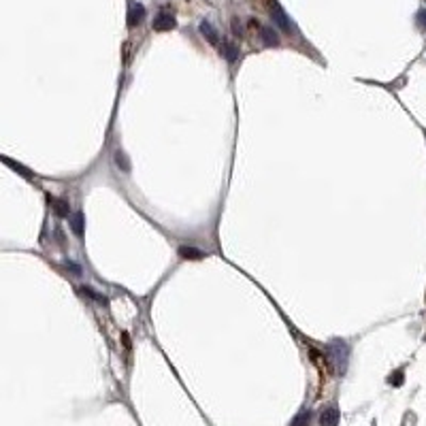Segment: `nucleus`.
<instances>
[{"mask_svg":"<svg viewBox=\"0 0 426 426\" xmlns=\"http://www.w3.org/2000/svg\"><path fill=\"white\" fill-rule=\"evenodd\" d=\"M324 358L328 366L332 371H337L339 375L345 373V366H347V358H349V347L347 343L341 341V339H335L326 345V352H324Z\"/></svg>","mask_w":426,"mask_h":426,"instance_id":"nucleus-1","label":"nucleus"},{"mask_svg":"<svg viewBox=\"0 0 426 426\" xmlns=\"http://www.w3.org/2000/svg\"><path fill=\"white\" fill-rule=\"evenodd\" d=\"M271 17L275 19V24H277L279 28H282V30L285 32V34H294V32H296L294 21L290 19L288 15H285V11H284L282 7H279V4L275 2V0L271 2Z\"/></svg>","mask_w":426,"mask_h":426,"instance_id":"nucleus-2","label":"nucleus"},{"mask_svg":"<svg viewBox=\"0 0 426 426\" xmlns=\"http://www.w3.org/2000/svg\"><path fill=\"white\" fill-rule=\"evenodd\" d=\"M177 26V19L175 15L169 13V11H160L154 19V30L156 32H164V30H173Z\"/></svg>","mask_w":426,"mask_h":426,"instance_id":"nucleus-3","label":"nucleus"},{"mask_svg":"<svg viewBox=\"0 0 426 426\" xmlns=\"http://www.w3.org/2000/svg\"><path fill=\"white\" fill-rule=\"evenodd\" d=\"M143 19H145V7L143 4H139V2L128 4V26H130V28H137Z\"/></svg>","mask_w":426,"mask_h":426,"instance_id":"nucleus-4","label":"nucleus"},{"mask_svg":"<svg viewBox=\"0 0 426 426\" xmlns=\"http://www.w3.org/2000/svg\"><path fill=\"white\" fill-rule=\"evenodd\" d=\"M260 36H262V43L268 47H279V43H282L277 30L271 28V26H260Z\"/></svg>","mask_w":426,"mask_h":426,"instance_id":"nucleus-5","label":"nucleus"},{"mask_svg":"<svg viewBox=\"0 0 426 426\" xmlns=\"http://www.w3.org/2000/svg\"><path fill=\"white\" fill-rule=\"evenodd\" d=\"M339 424V409L337 407H326L320 413V426H337Z\"/></svg>","mask_w":426,"mask_h":426,"instance_id":"nucleus-6","label":"nucleus"},{"mask_svg":"<svg viewBox=\"0 0 426 426\" xmlns=\"http://www.w3.org/2000/svg\"><path fill=\"white\" fill-rule=\"evenodd\" d=\"M68 218H71L73 235H75V237H83V235H85V215H83L81 211H77V213H71Z\"/></svg>","mask_w":426,"mask_h":426,"instance_id":"nucleus-7","label":"nucleus"},{"mask_svg":"<svg viewBox=\"0 0 426 426\" xmlns=\"http://www.w3.org/2000/svg\"><path fill=\"white\" fill-rule=\"evenodd\" d=\"M177 254H179V258H183V260H201V258H205V252H201L198 247H192V245H179Z\"/></svg>","mask_w":426,"mask_h":426,"instance_id":"nucleus-8","label":"nucleus"},{"mask_svg":"<svg viewBox=\"0 0 426 426\" xmlns=\"http://www.w3.org/2000/svg\"><path fill=\"white\" fill-rule=\"evenodd\" d=\"M220 49H222V56L226 58L228 62H235L239 58V45L235 41H224L220 43Z\"/></svg>","mask_w":426,"mask_h":426,"instance_id":"nucleus-9","label":"nucleus"},{"mask_svg":"<svg viewBox=\"0 0 426 426\" xmlns=\"http://www.w3.org/2000/svg\"><path fill=\"white\" fill-rule=\"evenodd\" d=\"M201 34L205 36V39H207L209 45H213V47L218 45V47H220V34H218V30H215L213 26L209 24V21H203V24H201Z\"/></svg>","mask_w":426,"mask_h":426,"instance_id":"nucleus-10","label":"nucleus"},{"mask_svg":"<svg viewBox=\"0 0 426 426\" xmlns=\"http://www.w3.org/2000/svg\"><path fill=\"white\" fill-rule=\"evenodd\" d=\"M79 294H83L85 299L94 300V303L107 305V296H102L100 292H96V290H94V288H90V285H81V288H79Z\"/></svg>","mask_w":426,"mask_h":426,"instance_id":"nucleus-11","label":"nucleus"},{"mask_svg":"<svg viewBox=\"0 0 426 426\" xmlns=\"http://www.w3.org/2000/svg\"><path fill=\"white\" fill-rule=\"evenodd\" d=\"M53 203V211H56L58 218H68L71 215V205H68L66 198H56Z\"/></svg>","mask_w":426,"mask_h":426,"instance_id":"nucleus-12","label":"nucleus"},{"mask_svg":"<svg viewBox=\"0 0 426 426\" xmlns=\"http://www.w3.org/2000/svg\"><path fill=\"white\" fill-rule=\"evenodd\" d=\"M113 160H115V164H117V169H120V171H130V160H128V156L124 154L122 149H115Z\"/></svg>","mask_w":426,"mask_h":426,"instance_id":"nucleus-13","label":"nucleus"},{"mask_svg":"<svg viewBox=\"0 0 426 426\" xmlns=\"http://www.w3.org/2000/svg\"><path fill=\"white\" fill-rule=\"evenodd\" d=\"M2 162H4V164H7V166H9V169H13V171H17V173H19V175H24V177H28V179H30V177H32V173H30L28 169H24V166H21V164H17V162H15V160H11V158H2Z\"/></svg>","mask_w":426,"mask_h":426,"instance_id":"nucleus-14","label":"nucleus"},{"mask_svg":"<svg viewBox=\"0 0 426 426\" xmlns=\"http://www.w3.org/2000/svg\"><path fill=\"white\" fill-rule=\"evenodd\" d=\"M309 418H311V413H309V411H303V413H299V416L294 418L292 426H309Z\"/></svg>","mask_w":426,"mask_h":426,"instance_id":"nucleus-15","label":"nucleus"},{"mask_svg":"<svg viewBox=\"0 0 426 426\" xmlns=\"http://www.w3.org/2000/svg\"><path fill=\"white\" fill-rule=\"evenodd\" d=\"M66 271H68V273H73L75 277H81V275H83L81 264H77V262H73V260H68V262H66Z\"/></svg>","mask_w":426,"mask_h":426,"instance_id":"nucleus-16","label":"nucleus"},{"mask_svg":"<svg viewBox=\"0 0 426 426\" xmlns=\"http://www.w3.org/2000/svg\"><path fill=\"white\" fill-rule=\"evenodd\" d=\"M388 381H390L392 386H401L403 381H405V375H403V371H396V373H392L388 377Z\"/></svg>","mask_w":426,"mask_h":426,"instance_id":"nucleus-17","label":"nucleus"},{"mask_svg":"<svg viewBox=\"0 0 426 426\" xmlns=\"http://www.w3.org/2000/svg\"><path fill=\"white\" fill-rule=\"evenodd\" d=\"M309 356H311V363H314V364H322V363H324V354L317 352V349H314V347L309 349Z\"/></svg>","mask_w":426,"mask_h":426,"instance_id":"nucleus-18","label":"nucleus"},{"mask_svg":"<svg viewBox=\"0 0 426 426\" xmlns=\"http://www.w3.org/2000/svg\"><path fill=\"white\" fill-rule=\"evenodd\" d=\"M233 32L237 36H243V28H241V21L239 19H233Z\"/></svg>","mask_w":426,"mask_h":426,"instance_id":"nucleus-19","label":"nucleus"},{"mask_svg":"<svg viewBox=\"0 0 426 426\" xmlns=\"http://www.w3.org/2000/svg\"><path fill=\"white\" fill-rule=\"evenodd\" d=\"M418 21H420V24H422V26H426V11H420Z\"/></svg>","mask_w":426,"mask_h":426,"instance_id":"nucleus-20","label":"nucleus"}]
</instances>
